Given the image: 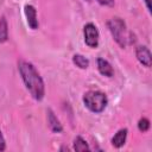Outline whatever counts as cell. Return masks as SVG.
<instances>
[{
	"mask_svg": "<svg viewBox=\"0 0 152 152\" xmlns=\"http://www.w3.org/2000/svg\"><path fill=\"white\" fill-rule=\"evenodd\" d=\"M72 62L76 66H78L80 69H87L89 66V61L88 58H86L83 55H80V53H76L72 56Z\"/></svg>",
	"mask_w": 152,
	"mask_h": 152,
	"instance_id": "obj_12",
	"label": "cell"
},
{
	"mask_svg": "<svg viewBox=\"0 0 152 152\" xmlns=\"http://www.w3.org/2000/svg\"><path fill=\"white\" fill-rule=\"evenodd\" d=\"M138 128L140 132L145 133L150 129V120L147 118H141L139 121H138Z\"/></svg>",
	"mask_w": 152,
	"mask_h": 152,
	"instance_id": "obj_13",
	"label": "cell"
},
{
	"mask_svg": "<svg viewBox=\"0 0 152 152\" xmlns=\"http://www.w3.org/2000/svg\"><path fill=\"white\" fill-rule=\"evenodd\" d=\"M87 1H90V0H87Z\"/></svg>",
	"mask_w": 152,
	"mask_h": 152,
	"instance_id": "obj_18",
	"label": "cell"
},
{
	"mask_svg": "<svg viewBox=\"0 0 152 152\" xmlns=\"http://www.w3.org/2000/svg\"><path fill=\"white\" fill-rule=\"evenodd\" d=\"M8 39V25L5 17H0V43H5Z\"/></svg>",
	"mask_w": 152,
	"mask_h": 152,
	"instance_id": "obj_11",
	"label": "cell"
},
{
	"mask_svg": "<svg viewBox=\"0 0 152 152\" xmlns=\"http://www.w3.org/2000/svg\"><path fill=\"white\" fill-rule=\"evenodd\" d=\"M63 150H65V151H69V148H68V147H65V146L61 147V151H63Z\"/></svg>",
	"mask_w": 152,
	"mask_h": 152,
	"instance_id": "obj_17",
	"label": "cell"
},
{
	"mask_svg": "<svg viewBox=\"0 0 152 152\" xmlns=\"http://www.w3.org/2000/svg\"><path fill=\"white\" fill-rule=\"evenodd\" d=\"M97 69H99L100 74L106 76V77H113V75H114L113 66L104 58H97Z\"/></svg>",
	"mask_w": 152,
	"mask_h": 152,
	"instance_id": "obj_8",
	"label": "cell"
},
{
	"mask_svg": "<svg viewBox=\"0 0 152 152\" xmlns=\"http://www.w3.org/2000/svg\"><path fill=\"white\" fill-rule=\"evenodd\" d=\"M24 13H25V17H26V20H27L28 26L32 30H37L39 23H38V18H37V10L34 8V6L26 5L24 7Z\"/></svg>",
	"mask_w": 152,
	"mask_h": 152,
	"instance_id": "obj_6",
	"label": "cell"
},
{
	"mask_svg": "<svg viewBox=\"0 0 152 152\" xmlns=\"http://www.w3.org/2000/svg\"><path fill=\"white\" fill-rule=\"evenodd\" d=\"M127 133H128L127 128H121V129H119V131L114 134V137L112 138V145H113L114 147H116V148L122 147V146L125 145V142H126Z\"/></svg>",
	"mask_w": 152,
	"mask_h": 152,
	"instance_id": "obj_9",
	"label": "cell"
},
{
	"mask_svg": "<svg viewBox=\"0 0 152 152\" xmlns=\"http://www.w3.org/2000/svg\"><path fill=\"white\" fill-rule=\"evenodd\" d=\"M107 27L113 37V39L121 46V48H126V45L131 42V37L132 33L127 34V28H126V24L125 21L119 18V17H114L110 18L107 21Z\"/></svg>",
	"mask_w": 152,
	"mask_h": 152,
	"instance_id": "obj_2",
	"label": "cell"
},
{
	"mask_svg": "<svg viewBox=\"0 0 152 152\" xmlns=\"http://www.w3.org/2000/svg\"><path fill=\"white\" fill-rule=\"evenodd\" d=\"M6 148V142H5V138L0 131V151H4Z\"/></svg>",
	"mask_w": 152,
	"mask_h": 152,
	"instance_id": "obj_15",
	"label": "cell"
},
{
	"mask_svg": "<svg viewBox=\"0 0 152 152\" xmlns=\"http://www.w3.org/2000/svg\"><path fill=\"white\" fill-rule=\"evenodd\" d=\"M83 36H84V43L89 48H91V49L97 48L99 40H100V33H99L97 27L93 23H88V24L84 25Z\"/></svg>",
	"mask_w": 152,
	"mask_h": 152,
	"instance_id": "obj_4",
	"label": "cell"
},
{
	"mask_svg": "<svg viewBox=\"0 0 152 152\" xmlns=\"http://www.w3.org/2000/svg\"><path fill=\"white\" fill-rule=\"evenodd\" d=\"M145 5H146V8L148 10V12L151 11V0H144Z\"/></svg>",
	"mask_w": 152,
	"mask_h": 152,
	"instance_id": "obj_16",
	"label": "cell"
},
{
	"mask_svg": "<svg viewBox=\"0 0 152 152\" xmlns=\"http://www.w3.org/2000/svg\"><path fill=\"white\" fill-rule=\"evenodd\" d=\"M96 1L102 6H108V7L114 6V0H96Z\"/></svg>",
	"mask_w": 152,
	"mask_h": 152,
	"instance_id": "obj_14",
	"label": "cell"
},
{
	"mask_svg": "<svg viewBox=\"0 0 152 152\" xmlns=\"http://www.w3.org/2000/svg\"><path fill=\"white\" fill-rule=\"evenodd\" d=\"M84 106L93 113H101L104 110L108 103V99L104 93L99 90H89L83 95Z\"/></svg>",
	"mask_w": 152,
	"mask_h": 152,
	"instance_id": "obj_3",
	"label": "cell"
},
{
	"mask_svg": "<svg viewBox=\"0 0 152 152\" xmlns=\"http://www.w3.org/2000/svg\"><path fill=\"white\" fill-rule=\"evenodd\" d=\"M18 70H19L20 77H21L26 89L30 91L31 96L34 100L40 101L45 95V87H44V81H43L42 76L36 70L33 64L27 61H19Z\"/></svg>",
	"mask_w": 152,
	"mask_h": 152,
	"instance_id": "obj_1",
	"label": "cell"
},
{
	"mask_svg": "<svg viewBox=\"0 0 152 152\" xmlns=\"http://www.w3.org/2000/svg\"><path fill=\"white\" fill-rule=\"evenodd\" d=\"M46 118H48V125L49 128L53 132V133H61L63 131V126L59 121V119L56 116V114L52 112V109H48L46 110Z\"/></svg>",
	"mask_w": 152,
	"mask_h": 152,
	"instance_id": "obj_7",
	"label": "cell"
},
{
	"mask_svg": "<svg viewBox=\"0 0 152 152\" xmlns=\"http://www.w3.org/2000/svg\"><path fill=\"white\" fill-rule=\"evenodd\" d=\"M135 56L137 59L146 68H150L152 64V57H151V52L150 50L145 46V45H139L135 49Z\"/></svg>",
	"mask_w": 152,
	"mask_h": 152,
	"instance_id": "obj_5",
	"label": "cell"
},
{
	"mask_svg": "<svg viewBox=\"0 0 152 152\" xmlns=\"http://www.w3.org/2000/svg\"><path fill=\"white\" fill-rule=\"evenodd\" d=\"M74 150L77 152H83V151H89L90 147L88 145V142L82 138V137H76L74 140Z\"/></svg>",
	"mask_w": 152,
	"mask_h": 152,
	"instance_id": "obj_10",
	"label": "cell"
}]
</instances>
